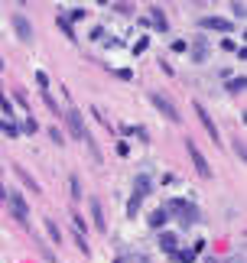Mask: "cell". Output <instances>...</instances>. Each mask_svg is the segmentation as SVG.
<instances>
[{
	"label": "cell",
	"instance_id": "cell-3",
	"mask_svg": "<svg viewBox=\"0 0 247 263\" xmlns=\"http://www.w3.org/2000/svg\"><path fill=\"white\" fill-rule=\"evenodd\" d=\"M4 198H7V208H10V215H13L20 224H26L29 221V205H26V198L20 195V192H4Z\"/></svg>",
	"mask_w": 247,
	"mask_h": 263
},
{
	"label": "cell",
	"instance_id": "cell-17",
	"mask_svg": "<svg viewBox=\"0 0 247 263\" xmlns=\"http://www.w3.org/2000/svg\"><path fill=\"white\" fill-rule=\"evenodd\" d=\"M244 85H247V82H244V75H241V78H234V82H231L228 91H244Z\"/></svg>",
	"mask_w": 247,
	"mask_h": 263
},
{
	"label": "cell",
	"instance_id": "cell-11",
	"mask_svg": "<svg viewBox=\"0 0 247 263\" xmlns=\"http://www.w3.org/2000/svg\"><path fill=\"white\" fill-rule=\"evenodd\" d=\"M88 205H91V218H95V228H98V231H104V228H108V221H104V211H101V201H98V198H91Z\"/></svg>",
	"mask_w": 247,
	"mask_h": 263
},
{
	"label": "cell",
	"instance_id": "cell-7",
	"mask_svg": "<svg viewBox=\"0 0 247 263\" xmlns=\"http://www.w3.org/2000/svg\"><path fill=\"white\" fill-rule=\"evenodd\" d=\"M13 29H16L20 43H33V23H29L23 13H16V16H13Z\"/></svg>",
	"mask_w": 247,
	"mask_h": 263
},
{
	"label": "cell",
	"instance_id": "cell-9",
	"mask_svg": "<svg viewBox=\"0 0 247 263\" xmlns=\"http://www.w3.org/2000/svg\"><path fill=\"white\" fill-rule=\"evenodd\" d=\"M199 26L202 29H218V33H231V29H234L231 20H221V16H202Z\"/></svg>",
	"mask_w": 247,
	"mask_h": 263
},
{
	"label": "cell",
	"instance_id": "cell-19",
	"mask_svg": "<svg viewBox=\"0 0 247 263\" xmlns=\"http://www.w3.org/2000/svg\"><path fill=\"white\" fill-rule=\"evenodd\" d=\"M0 68H4V62H0Z\"/></svg>",
	"mask_w": 247,
	"mask_h": 263
},
{
	"label": "cell",
	"instance_id": "cell-8",
	"mask_svg": "<svg viewBox=\"0 0 247 263\" xmlns=\"http://www.w3.org/2000/svg\"><path fill=\"white\" fill-rule=\"evenodd\" d=\"M192 110H195V114H199V120H202V127L208 130V137L215 140V143H218V127H215V120H211V114H208V110H205V107L199 104V101H195V104H192Z\"/></svg>",
	"mask_w": 247,
	"mask_h": 263
},
{
	"label": "cell",
	"instance_id": "cell-12",
	"mask_svg": "<svg viewBox=\"0 0 247 263\" xmlns=\"http://www.w3.org/2000/svg\"><path fill=\"white\" fill-rule=\"evenodd\" d=\"M150 20H153V26H156L160 33H166V29H169V20H166V13H163L160 7H150Z\"/></svg>",
	"mask_w": 247,
	"mask_h": 263
},
{
	"label": "cell",
	"instance_id": "cell-5",
	"mask_svg": "<svg viewBox=\"0 0 247 263\" xmlns=\"http://www.w3.org/2000/svg\"><path fill=\"white\" fill-rule=\"evenodd\" d=\"M163 208H166V211H179V221H182V224H195V221H199L202 215H199V208H195V205H189V201H169V205H163Z\"/></svg>",
	"mask_w": 247,
	"mask_h": 263
},
{
	"label": "cell",
	"instance_id": "cell-15",
	"mask_svg": "<svg viewBox=\"0 0 247 263\" xmlns=\"http://www.w3.org/2000/svg\"><path fill=\"white\" fill-rule=\"evenodd\" d=\"M160 244H163V250L176 254V244H179V240H176V234H163V237H160Z\"/></svg>",
	"mask_w": 247,
	"mask_h": 263
},
{
	"label": "cell",
	"instance_id": "cell-6",
	"mask_svg": "<svg viewBox=\"0 0 247 263\" xmlns=\"http://www.w3.org/2000/svg\"><path fill=\"white\" fill-rule=\"evenodd\" d=\"M185 149H189V156H192V166H195V173H199L202 179H208L211 176V166H208V159L202 156V149L192 143V140H185Z\"/></svg>",
	"mask_w": 247,
	"mask_h": 263
},
{
	"label": "cell",
	"instance_id": "cell-10",
	"mask_svg": "<svg viewBox=\"0 0 247 263\" xmlns=\"http://www.w3.org/2000/svg\"><path fill=\"white\" fill-rule=\"evenodd\" d=\"M205 59H208V43L199 36V39L192 43V62H205Z\"/></svg>",
	"mask_w": 247,
	"mask_h": 263
},
{
	"label": "cell",
	"instance_id": "cell-16",
	"mask_svg": "<svg viewBox=\"0 0 247 263\" xmlns=\"http://www.w3.org/2000/svg\"><path fill=\"white\" fill-rule=\"evenodd\" d=\"M46 228H49V234H52V240L59 244V237H62V234H59V224H56L52 218H46Z\"/></svg>",
	"mask_w": 247,
	"mask_h": 263
},
{
	"label": "cell",
	"instance_id": "cell-1",
	"mask_svg": "<svg viewBox=\"0 0 247 263\" xmlns=\"http://www.w3.org/2000/svg\"><path fill=\"white\" fill-rule=\"evenodd\" d=\"M65 124H68V130H72V137H75V140H81V143H88V146H91V153L98 156L95 143H91V134L85 130V120H81V114H78L75 107H68V110H65Z\"/></svg>",
	"mask_w": 247,
	"mask_h": 263
},
{
	"label": "cell",
	"instance_id": "cell-4",
	"mask_svg": "<svg viewBox=\"0 0 247 263\" xmlns=\"http://www.w3.org/2000/svg\"><path fill=\"white\" fill-rule=\"evenodd\" d=\"M150 101H153V107H156V110H160V114L166 117V120H172V124H179V110H176V104H172V101H169L166 95L153 91V95H150Z\"/></svg>",
	"mask_w": 247,
	"mask_h": 263
},
{
	"label": "cell",
	"instance_id": "cell-18",
	"mask_svg": "<svg viewBox=\"0 0 247 263\" xmlns=\"http://www.w3.org/2000/svg\"><path fill=\"white\" fill-rule=\"evenodd\" d=\"M36 85H39V88H43V91H46V85H49V78H46L43 72H36Z\"/></svg>",
	"mask_w": 247,
	"mask_h": 263
},
{
	"label": "cell",
	"instance_id": "cell-13",
	"mask_svg": "<svg viewBox=\"0 0 247 263\" xmlns=\"http://www.w3.org/2000/svg\"><path fill=\"white\" fill-rule=\"evenodd\" d=\"M166 221H169V211H166V208H156V211L150 215V224H153V228H163Z\"/></svg>",
	"mask_w": 247,
	"mask_h": 263
},
{
	"label": "cell",
	"instance_id": "cell-14",
	"mask_svg": "<svg viewBox=\"0 0 247 263\" xmlns=\"http://www.w3.org/2000/svg\"><path fill=\"white\" fill-rule=\"evenodd\" d=\"M0 130H4L7 137H13V140L20 137V127H16V124H13V120H10V117H0Z\"/></svg>",
	"mask_w": 247,
	"mask_h": 263
},
{
	"label": "cell",
	"instance_id": "cell-2",
	"mask_svg": "<svg viewBox=\"0 0 247 263\" xmlns=\"http://www.w3.org/2000/svg\"><path fill=\"white\" fill-rule=\"evenodd\" d=\"M150 189H153V179L147 176V173H140L137 179H133V198H130V205H127V215L133 218L137 215V208H140V201L150 195Z\"/></svg>",
	"mask_w": 247,
	"mask_h": 263
}]
</instances>
